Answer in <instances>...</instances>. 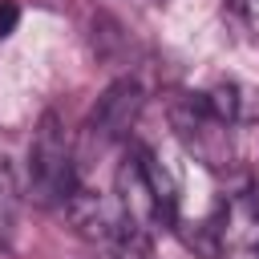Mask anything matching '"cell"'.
I'll return each mask as SVG.
<instances>
[{"label":"cell","instance_id":"5b68a950","mask_svg":"<svg viewBox=\"0 0 259 259\" xmlns=\"http://www.w3.org/2000/svg\"><path fill=\"white\" fill-rule=\"evenodd\" d=\"M206 223H210L223 251H235V255H255L259 251V194L251 186L219 194Z\"/></svg>","mask_w":259,"mask_h":259},{"label":"cell","instance_id":"9c48e42d","mask_svg":"<svg viewBox=\"0 0 259 259\" xmlns=\"http://www.w3.org/2000/svg\"><path fill=\"white\" fill-rule=\"evenodd\" d=\"M16 214H20V186H16L12 162L0 154V247L12 243V235H16Z\"/></svg>","mask_w":259,"mask_h":259},{"label":"cell","instance_id":"7a4b0ae2","mask_svg":"<svg viewBox=\"0 0 259 259\" xmlns=\"http://www.w3.org/2000/svg\"><path fill=\"white\" fill-rule=\"evenodd\" d=\"M166 117H170V130L174 138L182 142V150L202 162L206 170H231L235 162V142H231V125L210 109L206 93H178L170 97L166 105Z\"/></svg>","mask_w":259,"mask_h":259},{"label":"cell","instance_id":"8fae6325","mask_svg":"<svg viewBox=\"0 0 259 259\" xmlns=\"http://www.w3.org/2000/svg\"><path fill=\"white\" fill-rule=\"evenodd\" d=\"M235 8H239V12H243L255 28H259V0H235Z\"/></svg>","mask_w":259,"mask_h":259},{"label":"cell","instance_id":"8992f818","mask_svg":"<svg viewBox=\"0 0 259 259\" xmlns=\"http://www.w3.org/2000/svg\"><path fill=\"white\" fill-rule=\"evenodd\" d=\"M142 105H146L142 85H138L134 77H121V81H113V85L97 97V105H93V113H89V130H93L101 142H125L130 130H134L138 117H142Z\"/></svg>","mask_w":259,"mask_h":259},{"label":"cell","instance_id":"ba28073f","mask_svg":"<svg viewBox=\"0 0 259 259\" xmlns=\"http://www.w3.org/2000/svg\"><path fill=\"white\" fill-rule=\"evenodd\" d=\"M138 150H142L146 174H150V182H154V194H158V206H162V223H166V231H178V182H174V174H170L146 146H138Z\"/></svg>","mask_w":259,"mask_h":259},{"label":"cell","instance_id":"7c38bea8","mask_svg":"<svg viewBox=\"0 0 259 259\" xmlns=\"http://www.w3.org/2000/svg\"><path fill=\"white\" fill-rule=\"evenodd\" d=\"M81 259H117V255H113V247H97V251H89V255H81Z\"/></svg>","mask_w":259,"mask_h":259},{"label":"cell","instance_id":"277c9868","mask_svg":"<svg viewBox=\"0 0 259 259\" xmlns=\"http://www.w3.org/2000/svg\"><path fill=\"white\" fill-rule=\"evenodd\" d=\"M117 206H121V214H125V223L134 227L138 239L150 243V235L166 231L162 206H158V194H154V182L146 174V162H142L138 146H130V154L117 166Z\"/></svg>","mask_w":259,"mask_h":259},{"label":"cell","instance_id":"52a82bcc","mask_svg":"<svg viewBox=\"0 0 259 259\" xmlns=\"http://www.w3.org/2000/svg\"><path fill=\"white\" fill-rule=\"evenodd\" d=\"M210 109L227 121V125H255L259 121V89L247 81H214L210 89H202Z\"/></svg>","mask_w":259,"mask_h":259},{"label":"cell","instance_id":"3957f363","mask_svg":"<svg viewBox=\"0 0 259 259\" xmlns=\"http://www.w3.org/2000/svg\"><path fill=\"white\" fill-rule=\"evenodd\" d=\"M65 219H69L73 231H77L81 239H89L93 247H113V251H121L125 243H146V239L134 235V227L125 223V214H121L117 202H109L105 194L85 190V186H77V190L65 198Z\"/></svg>","mask_w":259,"mask_h":259},{"label":"cell","instance_id":"6da1fadb","mask_svg":"<svg viewBox=\"0 0 259 259\" xmlns=\"http://www.w3.org/2000/svg\"><path fill=\"white\" fill-rule=\"evenodd\" d=\"M73 190H77V174H73V146H69L65 121L57 109H45L28 142L24 198L32 206H65Z\"/></svg>","mask_w":259,"mask_h":259},{"label":"cell","instance_id":"30bf717a","mask_svg":"<svg viewBox=\"0 0 259 259\" xmlns=\"http://www.w3.org/2000/svg\"><path fill=\"white\" fill-rule=\"evenodd\" d=\"M16 24H20V4L16 0H0V40L12 36Z\"/></svg>","mask_w":259,"mask_h":259}]
</instances>
